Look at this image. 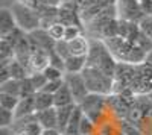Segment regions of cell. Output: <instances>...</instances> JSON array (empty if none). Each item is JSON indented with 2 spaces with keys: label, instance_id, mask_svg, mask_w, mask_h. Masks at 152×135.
<instances>
[{
  "label": "cell",
  "instance_id": "6da1fadb",
  "mask_svg": "<svg viewBox=\"0 0 152 135\" xmlns=\"http://www.w3.org/2000/svg\"><path fill=\"white\" fill-rule=\"evenodd\" d=\"M117 65H119V62L116 61V58L111 55V52L108 50V47H107L104 40L91 41L90 52L87 55V67L99 68L100 71H104L107 76L114 78Z\"/></svg>",
  "mask_w": 152,
  "mask_h": 135
},
{
  "label": "cell",
  "instance_id": "7a4b0ae2",
  "mask_svg": "<svg viewBox=\"0 0 152 135\" xmlns=\"http://www.w3.org/2000/svg\"><path fill=\"white\" fill-rule=\"evenodd\" d=\"M82 76L85 79L87 88L93 94H102V96H111L113 94V83L114 78L107 76L104 71L94 67H85L82 71Z\"/></svg>",
  "mask_w": 152,
  "mask_h": 135
},
{
  "label": "cell",
  "instance_id": "3957f363",
  "mask_svg": "<svg viewBox=\"0 0 152 135\" xmlns=\"http://www.w3.org/2000/svg\"><path fill=\"white\" fill-rule=\"evenodd\" d=\"M11 11L15 17L17 26L21 30L31 33V32L41 28V15L38 14L37 9H32V8H29L26 5L17 2L15 5H12Z\"/></svg>",
  "mask_w": 152,
  "mask_h": 135
},
{
  "label": "cell",
  "instance_id": "277c9868",
  "mask_svg": "<svg viewBox=\"0 0 152 135\" xmlns=\"http://www.w3.org/2000/svg\"><path fill=\"white\" fill-rule=\"evenodd\" d=\"M107 103H108V96L90 93L79 106L82 109V112L88 118H91L94 123L99 126L100 123H104L102 117L105 115V111H107Z\"/></svg>",
  "mask_w": 152,
  "mask_h": 135
},
{
  "label": "cell",
  "instance_id": "5b68a950",
  "mask_svg": "<svg viewBox=\"0 0 152 135\" xmlns=\"http://www.w3.org/2000/svg\"><path fill=\"white\" fill-rule=\"evenodd\" d=\"M64 81H66L67 87L72 91L75 103L76 105H81L85 100V97L90 94V91H88V88H87L85 79L82 76V73H66Z\"/></svg>",
  "mask_w": 152,
  "mask_h": 135
},
{
  "label": "cell",
  "instance_id": "8992f818",
  "mask_svg": "<svg viewBox=\"0 0 152 135\" xmlns=\"http://www.w3.org/2000/svg\"><path fill=\"white\" fill-rule=\"evenodd\" d=\"M117 14L122 20L135 23L145 17L140 8V0H117Z\"/></svg>",
  "mask_w": 152,
  "mask_h": 135
},
{
  "label": "cell",
  "instance_id": "52a82bcc",
  "mask_svg": "<svg viewBox=\"0 0 152 135\" xmlns=\"http://www.w3.org/2000/svg\"><path fill=\"white\" fill-rule=\"evenodd\" d=\"M35 120L43 129H58L56 108H50V109L35 112Z\"/></svg>",
  "mask_w": 152,
  "mask_h": 135
},
{
  "label": "cell",
  "instance_id": "ba28073f",
  "mask_svg": "<svg viewBox=\"0 0 152 135\" xmlns=\"http://www.w3.org/2000/svg\"><path fill=\"white\" fill-rule=\"evenodd\" d=\"M17 28L18 26H17V21H15V17L12 14V11L6 9V8L0 9V35L6 36L8 33H11Z\"/></svg>",
  "mask_w": 152,
  "mask_h": 135
},
{
  "label": "cell",
  "instance_id": "9c48e42d",
  "mask_svg": "<svg viewBox=\"0 0 152 135\" xmlns=\"http://www.w3.org/2000/svg\"><path fill=\"white\" fill-rule=\"evenodd\" d=\"M67 44H69L70 55H73V56H87L88 52H90V47H91V43L88 41L84 35L69 41Z\"/></svg>",
  "mask_w": 152,
  "mask_h": 135
},
{
  "label": "cell",
  "instance_id": "30bf717a",
  "mask_svg": "<svg viewBox=\"0 0 152 135\" xmlns=\"http://www.w3.org/2000/svg\"><path fill=\"white\" fill-rule=\"evenodd\" d=\"M35 114V102H34V96L31 97H21L18 106L15 108V120L21 118H28Z\"/></svg>",
  "mask_w": 152,
  "mask_h": 135
},
{
  "label": "cell",
  "instance_id": "8fae6325",
  "mask_svg": "<svg viewBox=\"0 0 152 135\" xmlns=\"http://www.w3.org/2000/svg\"><path fill=\"white\" fill-rule=\"evenodd\" d=\"M82 117H84V112L79 105H76L75 111L69 120V125L64 131L62 135H81V121H82Z\"/></svg>",
  "mask_w": 152,
  "mask_h": 135
},
{
  "label": "cell",
  "instance_id": "7c38bea8",
  "mask_svg": "<svg viewBox=\"0 0 152 135\" xmlns=\"http://www.w3.org/2000/svg\"><path fill=\"white\" fill-rule=\"evenodd\" d=\"M34 102H35V112L55 108L53 94H49V93H44V91H37L34 94Z\"/></svg>",
  "mask_w": 152,
  "mask_h": 135
},
{
  "label": "cell",
  "instance_id": "4fadbf2b",
  "mask_svg": "<svg viewBox=\"0 0 152 135\" xmlns=\"http://www.w3.org/2000/svg\"><path fill=\"white\" fill-rule=\"evenodd\" d=\"M53 99H55V108H61V106H67V105H76L73 100V96L70 88L67 87V83L64 81L62 87L53 94Z\"/></svg>",
  "mask_w": 152,
  "mask_h": 135
},
{
  "label": "cell",
  "instance_id": "5bb4252c",
  "mask_svg": "<svg viewBox=\"0 0 152 135\" xmlns=\"http://www.w3.org/2000/svg\"><path fill=\"white\" fill-rule=\"evenodd\" d=\"M66 73H82L87 67V56H73L70 55L66 61Z\"/></svg>",
  "mask_w": 152,
  "mask_h": 135
},
{
  "label": "cell",
  "instance_id": "9a60e30c",
  "mask_svg": "<svg viewBox=\"0 0 152 135\" xmlns=\"http://www.w3.org/2000/svg\"><path fill=\"white\" fill-rule=\"evenodd\" d=\"M76 105H67V106H61V108H56V115H58V131H61L64 134L67 125H69V120L75 111Z\"/></svg>",
  "mask_w": 152,
  "mask_h": 135
},
{
  "label": "cell",
  "instance_id": "2e32d148",
  "mask_svg": "<svg viewBox=\"0 0 152 135\" xmlns=\"http://www.w3.org/2000/svg\"><path fill=\"white\" fill-rule=\"evenodd\" d=\"M8 67H9V71H11V78L12 79H17V81H23L24 78H28L31 73L29 70L24 67L23 64H20L18 61L14 58V59H11L9 62H8Z\"/></svg>",
  "mask_w": 152,
  "mask_h": 135
},
{
  "label": "cell",
  "instance_id": "e0dca14e",
  "mask_svg": "<svg viewBox=\"0 0 152 135\" xmlns=\"http://www.w3.org/2000/svg\"><path fill=\"white\" fill-rule=\"evenodd\" d=\"M0 85H2V87H0V93H6V94L21 97V81L9 79L5 83H0Z\"/></svg>",
  "mask_w": 152,
  "mask_h": 135
},
{
  "label": "cell",
  "instance_id": "ac0fdd59",
  "mask_svg": "<svg viewBox=\"0 0 152 135\" xmlns=\"http://www.w3.org/2000/svg\"><path fill=\"white\" fill-rule=\"evenodd\" d=\"M20 99L21 97L6 94V93H0V108H5V109H9V111L15 112V108L18 106Z\"/></svg>",
  "mask_w": 152,
  "mask_h": 135
},
{
  "label": "cell",
  "instance_id": "d6986e66",
  "mask_svg": "<svg viewBox=\"0 0 152 135\" xmlns=\"http://www.w3.org/2000/svg\"><path fill=\"white\" fill-rule=\"evenodd\" d=\"M47 32L53 41H62L64 40V35H66V24L61 21H56L47 29Z\"/></svg>",
  "mask_w": 152,
  "mask_h": 135
},
{
  "label": "cell",
  "instance_id": "ffe728a7",
  "mask_svg": "<svg viewBox=\"0 0 152 135\" xmlns=\"http://www.w3.org/2000/svg\"><path fill=\"white\" fill-rule=\"evenodd\" d=\"M29 79H31V82H32V85H34L35 91H41V90L46 87V83L49 82L47 78H46V75H44L43 71L31 73V75H29Z\"/></svg>",
  "mask_w": 152,
  "mask_h": 135
},
{
  "label": "cell",
  "instance_id": "44dd1931",
  "mask_svg": "<svg viewBox=\"0 0 152 135\" xmlns=\"http://www.w3.org/2000/svg\"><path fill=\"white\" fill-rule=\"evenodd\" d=\"M15 123V112L0 108V128H11Z\"/></svg>",
  "mask_w": 152,
  "mask_h": 135
},
{
  "label": "cell",
  "instance_id": "7402d4cb",
  "mask_svg": "<svg viewBox=\"0 0 152 135\" xmlns=\"http://www.w3.org/2000/svg\"><path fill=\"white\" fill-rule=\"evenodd\" d=\"M96 132H97V125L84 114L81 121V135H96Z\"/></svg>",
  "mask_w": 152,
  "mask_h": 135
},
{
  "label": "cell",
  "instance_id": "603a6c76",
  "mask_svg": "<svg viewBox=\"0 0 152 135\" xmlns=\"http://www.w3.org/2000/svg\"><path fill=\"white\" fill-rule=\"evenodd\" d=\"M43 73L46 75L47 81H58V79H64V76H66V71H62V70H59V68H56V67H53V65H49Z\"/></svg>",
  "mask_w": 152,
  "mask_h": 135
},
{
  "label": "cell",
  "instance_id": "cb8c5ba5",
  "mask_svg": "<svg viewBox=\"0 0 152 135\" xmlns=\"http://www.w3.org/2000/svg\"><path fill=\"white\" fill-rule=\"evenodd\" d=\"M82 35V29L78 26V24H69L66 26V35H64V41H72L75 38H78V36Z\"/></svg>",
  "mask_w": 152,
  "mask_h": 135
},
{
  "label": "cell",
  "instance_id": "d4e9b609",
  "mask_svg": "<svg viewBox=\"0 0 152 135\" xmlns=\"http://www.w3.org/2000/svg\"><path fill=\"white\" fill-rule=\"evenodd\" d=\"M138 26H140V30L152 40V15H145L138 21Z\"/></svg>",
  "mask_w": 152,
  "mask_h": 135
},
{
  "label": "cell",
  "instance_id": "484cf974",
  "mask_svg": "<svg viewBox=\"0 0 152 135\" xmlns=\"http://www.w3.org/2000/svg\"><path fill=\"white\" fill-rule=\"evenodd\" d=\"M62 83H64V79H58V81H49L46 83V87L41 90L44 93H49V94H55L61 87H62Z\"/></svg>",
  "mask_w": 152,
  "mask_h": 135
},
{
  "label": "cell",
  "instance_id": "4316f807",
  "mask_svg": "<svg viewBox=\"0 0 152 135\" xmlns=\"http://www.w3.org/2000/svg\"><path fill=\"white\" fill-rule=\"evenodd\" d=\"M140 8H142L143 15H152V0H142Z\"/></svg>",
  "mask_w": 152,
  "mask_h": 135
},
{
  "label": "cell",
  "instance_id": "83f0119b",
  "mask_svg": "<svg viewBox=\"0 0 152 135\" xmlns=\"http://www.w3.org/2000/svg\"><path fill=\"white\" fill-rule=\"evenodd\" d=\"M41 135H62V132L58 129H43Z\"/></svg>",
  "mask_w": 152,
  "mask_h": 135
},
{
  "label": "cell",
  "instance_id": "f1b7e54d",
  "mask_svg": "<svg viewBox=\"0 0 152 135\" xmlns=\"http://www.w3.org/2000/svg\"><path fill=\"white\" fill-rule=\"evenodd\" d=\"M0 135H14L11 128H0Z\"/></svg>",
  "mask_w": 152,
  "mask_h": 135
},
{
  "label": "cell",
  "instance_id": "f546056e",
  "mask_svg": "<svg viewBox=\"0 0 152 135\" xmlns=\"http://www.w3.org/2000/svg\"><path fill=\"white\" fill-rule=\"evenodd\" d=\"M145 62H146V64H148V65H149V67L152 68V50H151V52H149V53L146 55V59H145Z\"/></svg>",
  "mask_w": 152,
  "mask_h": 135
},
{
  "label": "cell",
  "instance_id": "4dcf8cb0",
  "mask_svg": "<svg viewBox=\"0 0 152 135\" xmlns=\"http://www.w3.org/2000/svg\"><path fill=\"white\" fill-rule=\"evenodd\" d=\"M146 96H148V99H149V100L152 102V90H151V91H149V93H148Z\"/></svg>",
  "mask_w": 152,
  "mask_h": 135
},
{
  "label": "cell",
  "instance_id": "1f68e13d",
  "mask_svg": "<svg viewBox=\"0 0 152 135\" xmlns=\"http://www.w3.org/2000/svg\"><path fill=\"white\" fill-rule=\"evenodd\" d=\"M140 2H142V0H140Z\"/></svg>",
  "mask_w": 152,
  "mask_h": 135
}]
</instances>
